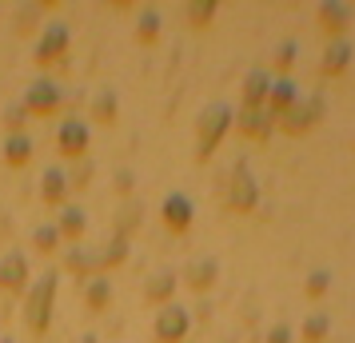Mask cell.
<instances>
[{"instance_id":"6","label":"cell","mask_w":355,"mask_h":343,"mask_svg":"<svg viewBox=\"0 0 355 343\" xmlns=\"http://www.w3.org/2000/svg\"><path fill=\"white\" fill-rule=\"evenodd\" d=\"M56 104H60V88H56L52 80H33L28 96H24V112L49 116V112H56Z\"/></svg>"},{"instance_id":"18","label":"cell","mask_w":355,"mask_h":343,"mask_svg":"<svg viewBox=\"0 0 355 343\" xmlns=\"http://www.w3.org/2000/svg\"><path fill=\"white\" fill-rule=\"evenodd\" d=\"M4 160L12 164V168H20V164H28L33 160V140H28V136H8V140H4Z\"/></svg>"},{"instance_id":"24","label":"cell","mask_w":355,"mask_h":343,"mask_svg":"<svg viewBox=\"0 0 355 343\" xmlns=\"http://www.w3.org/2000/svg\"><path fill=\"white\" fill-rule=\"evenodd\" d=\"M327 327H331V324H327V315H311V319L304 324V340L307 343H320L323 335H327Z\"/></svg>"},{"instance_id":"9","label":"cell","mask_w":355,"mask_h":343,"mask_svg":"<svg viewBox=\"0 0 355 343\" xmlns=\"http://www.w3.org/2000/svg\"><path fill=\"white\" fill-rule=\"evenodd\" d=\"M56 140H60V152H64V156H84V148H88V128H84L80 120H64V128L56 132Z\"/></svg>"},{"instance_id":"15","label":"cell","mask_w":355,"mask_h":343,"mask_svg":"<svg viewBox=\"0 0 355 343\" xmlns=\"http://www.w3.org/2000/svg\"><path fill=\"white\" fill-rule=\"evenodd\" d=\"M172 292H176V276H172V272H160V276H152L144 283L148 304H168V299H172Z\"/></svg>"},{"instance_id":"12","label":"cell","mask_w":355,"mask_h":343,"mask_svg":"<svg viewBox=\"0 0 355 343\" xmlns=\"http://www.w3.org/2000/svg\"><path fill=\"white\" fill-rule=\"evenodd\" d=\"M291 104H295V88H291V80H272V92H268V104H263V108H268V116H284L291 108Z\"/></svg>"},{"instance_id":"23","label":"cell","mask_w":355,"mask_h":343,"mask_svg":"<svg viewBox=\"0 0 355 343\" xmlns=\"http://www.w3.org/2000/svg\"><path fill=\"white\" fill-rule=\"evenodd\" d=\"M124 256H128V240H124V236H116L112 244L104 247V256H96V267H112V263H120Z\"/></svg>"},{"instance_id":"8","label":"cell","mask_w":355,"mask_h":343,"mask_svg":"<svg viewBox=\"0 0 355 343\" xmlns=\"http://www.w3.org/2000/svg\"><path fill=\"white\" fill-rule=\"evenodd\" d=\"M160 216H164V224L172 231H188V224H192V204H188V196H168L164 200V208H160Z\"/></svg>"},{"instance_id":"10","label":"cell","mask_w":355,"mask_h":343,"mask_svg":"<svg viewBox=\"0 0 355 343\" xmlns=\"http://www.w3.org/2000/svg\"><path fill=\"white\" fill-rule=\"evenodd\" d=\"M64 49H68V28H64V24H49V33H44L40 49H36V60H40V64H49V60H56Z\"/></svg>"},{"instance_id":"13","label":"cell","mask_w":355,"mask_h":343,"mask_svg":"<svg viewBox=\"0 0 355 343\" xmlns=\"http://www.w3.org/2000/svg\"><path fill=\"white\" fill-rule=\"evenodd\" d=\"M347 60H352V44L331 40V44H327V52H323V60H320V72H323V76H336V72H343V68H347Z\"/></svg>"},{"instance_id":"4","label":"cell","mask_w":355,"mask_h":343,"mask_svg":"<svg viewBox=\"0 0 355 343\" xmlns=\"http://www.w3.org/2000/svg\"><path fill=\"white\" fill-rule=\"evenodd\" d=\"M188 335V311L180 304H164L160 315H156V340L160 343H180Z\"/></svg>"},{"instance_id":"25","label":"cell","mask_w":355,"mask_h":343,"mask_svg":"<svg viewBox=\"0 0 355 343\" xmlns=\"http://www.w3.org/2000/svg\"><path fill=\"white\" fill-rule=\"evenodd\" d=\"M156 33H160V17H156V12H144L140 24H136V36H140V40H156Z\"/></svg>"},{"instance_id":"27","label":"cell","mask_w":355,"mask_h":343,"mask_svg":"<svg viewBox=\"0 0 355 343\" xmlns=\"http://www.w3.org/2000/svg\"><path fill=\"white\" fill-rule=\"evenodd\" d=\"M211 12H216V4H211V0H204V4H188V17H192V24H208Z\"/></svg>"},{"instance_id":"28","label":"cell","mask_w":355,"mask_h":343,"mask_svg":"<svg viewBox=\"0 0 355 343\" xmlns=\"http://www.w3.org/2000/svg\"><path fill=\"white\" fill-rule=\"evenodd\" d=\"M68 267L72 272H88V267H96V256H84V252H68Z\"/></svg>"},{"instance_id":"26","label":"cell","mask_w":355,"mask_h":343,"mask_svg":"<svg viewBox=\"0 0 355 343\" xmlns=\"http://www.w3.org/2000/svg\"><path fill=\"white\" fill-rule=\"evenodd\" d=\"M36 247H40V252H52V247H56V240H60V231L52 228V224H44V228H36Z\"/></svg>"},{"instance_id":"1","label":"cell","mask_w":355,"mask_h":343,"mask_svg":"<svg viewBox=\"0 0 355 343\" xmlns=\"http://www.w3.org/2000/svg\"><path fill=\"white\" fill-rule=\"evenodd\" d=\"M52 299H56V272H44V276L33 283V292L24 299V324L33 335L49 331L52 324Z\"/></svg>"},{"instance_id":"21","label":"cell","mask_w":355,"mask_h":343,"mask_svg":"<svg viewBox=\"0 0 355 343\" xmlns=\"http://www.w3.org/2000/svg\"><path fill=\"white\" fill-rule=\"evenodd\" d=\"M84 299H88V308H92V311L108 308V299H112V288H108V279H92V283L84 288Z\"/></svg>"},{"instance_id":"32","label":"cell","mask_w":355,"mask_h":343,"mask_svg":"<svg viewBox=\"0 0 355 343\" xmlns=\"http://www.w3.org/2000/svg\"><path fill=\"white\" fill-rule=\"evenodd\" d=\"M268 343H291V331H288L284 324L272 327V331H268Z\"/></svg>"},{"instance_id":"14","label":"cell","mask_w":355,"mask_h":343,"mask_svg":"<svg viewBox=\"0 0 355 343\" xmlns=\"http://www.w3.org/2000/svg\"><path fill=\"white\" fill-rule=\"evenodd\" d=\"M64 192H68V176L60 172V168H49V172H44V184H40V196H44V204L60 208V204H64Z\"/></svg>"},{"instance_id":"20","label":"cell","mask_w":355,"mask_h":343,"mask_svg":"<svg viewBox=\"0 0 355 343\" xmlns=\"http://www.w3.org/2000/svg\"><path fill=\"white\" fill-rule=\"evenodd\" d=\"M343 24H347V8H343V4H323L320 8V28L323 33H343Z\"/></svg>"},{"instance_id":"19","label":"cell","mask_w":355,"mask_h":343,"mask_svg":"<svg viewBox=\"0 0 355 343\" xmlns=\"http://www.w3.org/2000/svg\"><path fill=\"white\" fill-rule=\"evenodd\" d=\"M211 283H216V260L196 263L192 272H188V288H192V292H208Z\"/></svg>"},{"instance_id":"31","label":"cell","mask_w":355,"mask_h":343,"mask_svg":"<svg viewBox=\"0 0 355 343\" xmlns=\"http://www.w3.org/2000/svg\"><path fill=\"white\" fill-rule=\"evenodd\" d=\"M291 60H295V44H284L275 52V68H291Z\"/></svg>"},{"instance_id":"22","label":"cell","mask_w":355,"mask_h":343,"mask_svg":"<svg viewBox=\"0 0 355 343\" xmlns=\"http://www.w3.org/2000/svg\"><path fill=\"white\" fill-rule=\"evenodd\" d=\"M92 116H96L100 124H112L116 120V96L104 88V92H96V100H92Z\"/></svg>"},{"instance_id":"17","label":"cell","mask_w":355,"mask_h":343,"mask_svg":"<svg viewBox=\"0 0 355 343\" xmlns=\"http://www.w3.org/2000/svg\"><path fill=\"white\" fill-rule=\"evenodd\" d=\"M84 228H88V220H84V212L80 208H60V224H56V231L64 236V240H80L84 236Z\"/></svg>"},{"instance_id":"3","label":"cell","mask_w":355,"mask_h":343,"mask_svg":"<svg viewBox=\"0 0 355 343\" xmlns=\"http://www.w3.org/2000/svg\"><path fill=\"white\" fill-rule=\"evenodd\" d=\"M320 108H323V100L320 96H311V100H295L288 112L279 116V128L288 132V136H300V132H307L315 120H320Z\"/></svg>"},{"instance_id":"16","label":"cell","mask_w":355,"mask_h":343,"mask_svg":"<svg viewBox=\"0 0 355 343\" xmlns=\"http://www.w3.org/2000/svg\"><path fill=\"white\" fill-rule=\"evenodd\" d=\"M240 128L248 132V136H256V140H263V136L272 132V116H268V108H243V116H240Z\"/></svg>"},{"instance_id":"11","label":"cell","mask_w":355,"mask_h":343,"mask_svg":"<svg viewBox=\"0 0 355 343\" xmlns=\"http://www.w3.org/2000/svg\"><path fill=\"white\" fill-rule=\"evenodd\" d=\"M268 92H272L268 72H252V76L243 80V108H263V104H268Z\"/></svg>"},{"instance_id":"34","label":"cell","mask_w":355,"mask_h":343,"mask_svg":"<svg viewBox=\"0 0 355 343\" xmlns=\"http://www.w3.org/2000/svg\"><path fill=\"white\" fill-rule=\"evenodd\" d=\"M116 188H120V192H132V172H120V176H116Z\"/></svg>"},{"instance_id":"5","label":"cell","mask_w":355,"mask_h":343,"mask_svg":"<svg viewBox=\"0 0 355 343\" xmlns=\"http://www.w3.org/2000/svg\"><path fill=\"white\" fill-rule=\"evenodd\" d=\"M256 200H259V192H256V180L248 176V168H236V176H232V184H227V204H232V212H252L256 208Z\"/></svg>"},{"instance_id":"30","label":"cell","mask_w":355,"mask_h":343,"mask_svg":"<svg viewBox=\"0 0 355 343\" xmlns=\"http://www.w3.org/2000/svg\"><path fill=\"white\" fill-rule=\"evenodd\" d=\"M24 116H28V112H24V104H20V108H8V116H4V120H8V128H12V136L20 132V124H24Z\"/></svg>"},{"instance_id":"29","label":"cell","mask_w":355,"mask_h":343,"mask_svg":"<svg viewBox=\"0 0 355 343\" xmlns=\"http://www.w3.org/2000/svg\"><path fill=\"white\" fill-rule=\"evenodd\" d=\"M327 283H331V276H327V272L307 276V295H323V292H327Z\"/></svg>"},{"instance_id":"7","label":"cell","mask_w":355,"mask_h":343,"mask_svg":"<svg viewBox=\"0 0 355 343\" xmlns=\"http://www.w3.org/2000/svg\"><path fill=\"white\" fill-rule=\"evenodd\" d=\"M28 283V260L12 252V256H4L0 260V288H8V292H20Z\"/></svg>"},{"instance_id":"33","label":"cell","mask_w":355,"mask_h":343,"mask_svg":"<svg viewBox=\"0 0 355 343\" xmlns=\"http://www.w3.org/2000/svg\"><path fill=\"white\" fill-rule=\"evenodd\" d=\"M88 176H92V168H88V164H80V168L72 172V184H76V188H84V184H88Z\"/></svg>"},{"instance_id":"2","label":"cell","mask_w":355,"mask_h":343,"mask_svg":"<svg viewBox=\"0 0 355 343\" xmlns=\"http://www.w3.org/2000/svg\"><path fill=\"white\" fill-rule=\"evenodd\" d=\"M227 128H232V108H224V104H211L208 112L200 116V124H196V140H200L196 156H200V160H208L211 152H216V144L224 140Z\"/></svg>"}]
</instances>
